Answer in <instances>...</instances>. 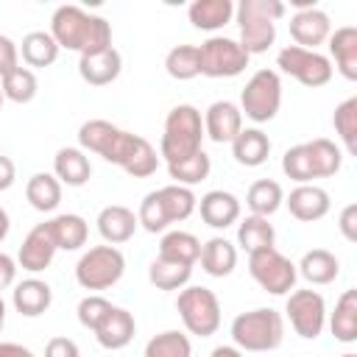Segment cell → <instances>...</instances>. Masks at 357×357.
<instances>
[{
  "instance_id": "34",
  "label": "cell",
  "mask_w": 357,
  "mask_h": 357,
  "mask_svg": "<svg viewBox=\"0 0 357 357\" xmlns=\"http://www.w3.org/2000/svg\"><path fill=\"white\" fill-rule=\"evenodd\" d=\"M59 45L56 39L50 36V31H31L22 36V45H20V53H22V61L31 67H50L56 59H59Z\"/></svg>"
},
{
  "instance_id": "32",
  "label": "cell",
  "mask_w": 357,
  "mask_h": 357,
  "mask_svg": "<svg viewBox=\"0 0 357 357\" xmlns=\"http://www.w3.org/2000/svg\"><path fill=\"white\" fill-rule=\"evenodd\" d=\"M237 245L248 254L262 251V248H273L276 245V231L273 223H268V218L259 215H248L237 223Z\"/></svg>"
},
{
  "instance_id": "43",
  "label": "cell",
  "mask_w": 357,
  "mask_h": 357,
  "mask_svg": "<svg viewBox=\"0 0 357 357\" xmlns=\"http://www.w3.org/2000/svg\"><path fill=\"white\" fill-rule=\"evenodd\" d=\"M332 126L349 153H357V98H346L343 103L335 106Z\"/></svg>"
},
{
  "instance_id": "57",
  "label": "cell",
  "mask_w": 357,
  "mask_h": 357,
  "mask_svg": "<svg viewBox=\"0 0 357 357\" xmlns=\"http://www.w3.org/2000/svg\"><path fill=\"white\" fill-rule=\"evenodd\" d=\"M3 100H6V98H3V89H0V109H3Z\"/></svg>"
},
{
  "instance_id": "50",
  "label": "cell",
  "mask_w": 357,
  "mask_h": 357,
  "mask_svg": "<svg viewBox=\"0 0 357 357\" xmlns=\"http://www.w3.org/2000/svg\"><path fill=\"white\" fill-rule=\"evenodd\" d=\"M14 279H17V259L0 251V290L11 287Z\"/></svg>"
},
{
  "instance_id": "46",
  "label": "cell",
  "mask_w": 357,
  "mask_h": 357,
  "mask_svg": "<svg viewBox=\"0 0 357 357\" xmlns=\"http://www.w3.org/2000/svg\"><path fill=\"white\" fill-rule=\"evenodd\" d=\"M137 223H139L145 231H151V234H159V231H165V229L170 226L167 218H165V212H162V204H159V198H156V190L142 198L139 212H137Z\"/></svg>"
},
{
  "instance_id": "25",
  "label": "cell",
  "mask_w": 357,
  "mask_h": 357,
  "mask_svg": "<svg viewBox=\"0 0 357 357\" xmlns=\"http://www.w3.org/2000/svg\"><path fill=\"white\" fill-rule=\"evenodd\" d=\"M47 231H50L56 248H61V251H78L81 245H86V237H89L86 220L75 212H64V215L50 218Z\"/></svg>"
},
{
  "instance_id": "20",
  "label": "cell",
  "mask_w": 357,
  "mask_h": 357,
  "mask_svg": "<svg viewBox=\"0 0 357 357\" xmlns=\"http://www.w3.org/2000/svg\"><path fill=\"white\" fill-rule=\"evenodd\" d=\"M120 70H123V56L117 53V47H106L100 53L78 59V75L89 86H106V84L117 81Z\"/></svg>"
},
{
  "instance_id": "55",
  "label": "cell",
  "mask_w": 357,
  "mask_h": 357,
  "mask_svg": "<svg viewBox=\"0 0 357 357\" xmlns=\"http://www.w3.org/2000/svg\"><path fill=\"white\" fill-rule=\"evenodd\" d=\"M3 324H6V301L0 298V329H3Z\"/></svg>"
},
{
  "instance_id": "16",
  "label": "cell",
  "mask_w": 357,
  "mask_h": 357,
  "mask_svg": "<svg viewBox=\"0 0 357 357\" xmlns=\"http://www.w3.org/2000/svg\"><path fill=\"white\" fill-rule=\"evenodd\" d=\"M284 204H287L290 215L296 220H301V223L321 220L329 212V206H332L329 192L324 187H318V184H298L296 190H290V195L284 198Z\"/></svg>"
},
{
  "instance_id": "27",
  "label": "cell",
  "mask_w": 357,
  "mask_h": 357,
  "mask_svg": "<svg viewBox=\"0 0 357 357\" xmlns=\"http://www.w3.org/2000/svg\"><path fill=\"white\" fill-rule=\"evenodd\" d=\"M198 259H201V268L209 276L223 279L237 265V245L231 240H226V237H212V240H206L201 245V257Z\"/></svg>"
},
{
  "instance_id": "31",
  "label": "cell",
  "mask_w": 357,
  "mask_h": 357,
  "mask_svg": "<svg viewBox=\"0 0 357 357\" xmlns=\"http://www.w3.org/2000/svg\"><path fill=\"white\" fill-rule=\"evenodd\" d=\"M329 329L335 340L340 343H354L357 340V290L349 287L335 304V312L329 315Z\"/></svg>"
},
{
  "instance_id": "10",
  "label": "cell",
  "mask_w": 357,
  "mask_h": 357,
  "mask_svg": "<svg viewBox=\"0 0 357 357\" xmlns=\"http://www.w3.org/2000/svg\"><path fill=\"white\" fill-rule=\"evenodd\" d=\"M276 67H279L284 75L296 78L301 86H310V89L326 86V84L332 81V75H335L329 56H324V53H318V50H304V47H298V45L282 47L279 56H276Z\"/></svg>"
},
{
  "instance_id": "40",
  "label": "cell",
  "mask_w": 357,
  "mask_h": 357,
  "mask_svg": "<svg viewBox=\"0 0 357 357\" xmlns=\"http://www.w3.org/2000/svg\"><path fill=\"white\" fill-rule=\"evenodd\" d=\"M212 170V159L206 156V151H198L181 162H170L167 165V173L173 178V184H181V187H192V184H201Z\"/></svg>"
},
{
  "instance_id": "53",
  "label": "cell",
  "mask_w": 357,
  "mask_h": 357,
  "mask_svg": "<svg viewBox=\"0 0 357 357\" xmlns=\"http://www.w3.org/2000/svg\"><path fill=\"white\" fill-rule=\"evenodd\" d=\"M209 357H245V354L237 346H215Z\"/></svg>"
},
{
  "instance_id": "35",
  "label": "cell",
  "mask_w": 357,
  "mask_h": 357,
  "mask_svg": "<svg viewBox=\"0 0 357 357\" xmlns=\"http://www.w3.org/2000/svg\"><path fill=\"white\" fill-rule=\"evenodd\" d=\"M284 201V192L279 187V181L273 178H259L248 187L245 192V204L251 209V215H259V218H271Z\"/></svg>"
},
{
  "instance_id": "42",
  "label": "cell",
  "mask_w": 357,
  "mask_h": 357,
  "mask_svg": "<svg viewBox=\"0 0 357 357\" xmlns=\"http://www.w3.org/2000/svg\"><path fill=\"white\" fill-rule=\"evenodd\" d=\"M0 89H3V98L14 100V103H31V100L36 98L39 81H36L33 70H28V67H14L6 78H0Z\"/></svg>"
},
{
  "instance_id": "8",
  "label": "cell",
  "mask_w": 357,
  "mask_h": 357,
  "mask_svg": "<svg viewBox=\"0 0 357 357\" xmlns=\"http://www.w3.org/2000/svg\"><path fill=\"white\" fill-rule=\"evenodd\" d=\"M103 159L109 162V165H117V167H123L128 176H134V178H148V176H153L156 173V167H159V156H156V148L145 139V137H139V134H131V131H117V137L112 139V145H109V151L103 153Z\"/></svg>"
},
{
  "instance_id": "4",
  "label": "cell",
  "mask_w": 357,
  "mask_h": 357,
  "mask_svg": "<svg viewBox=\"0 0 357 357\" xmlns=\"http://www.w3.org/2000/svg\"><path fill=\"white\" fill-rule=\"evenodd\" d=\"M231 340L243 354L273 351L284 340V318L273 307H257V310L240 312L231 321Z\"/></svg>"
},
{
  "instance_id": "11",
  "label": "cell",
  "mask_w": 357,
  "mask_h": 357,
  "mask_svg": "<svg viewBox=\"0 0 357 357\" xmlns=\"http://www.w3.org/2000/svg\"><path fill=\"white\" fill-rule=\"evenodd\" d=\"M198 50H201V75L206 78H234L245 73L251 59L243 50V45L229 36H209L204 45H198Z\"/></svg>"
},
{
  "instance_id": "6",
  "label": "cell",
  "mask_w": 357,
  "mask_h": 357,
  "mask_svg": "<svg viewBox=\"0 0 357 357\" xmlns=\"http://www.w3.org/2000/svg\"><path fill=\"white\" fill-rule=\"evenodd\" d=\"M126 273V257L117 245H92L75 262V282L84 290H109Z\"/></svg>"
},
{
  "instance_id": "26",
  "label": "cell",
  "mask_w": 357,
  "mask_h": 357,
  "mask_svg": "<svg viewBox=\"0 0 357 357\" xmlns=\"http://www.w3.org/2000/svg\"><path fill=\"white\" fill-rule=\"evenodd\" d=\"M187 17L192 28L198 31H220L223 25L231 22L234 17V3L231 0H192L187 8Z\"/></svg>"
},
{
  "instance_id": "44",
  "label": "cell",
  "mask_w": 357,
  "mask_h": 357,
  "mask_svg": "<svg viewBox=\"0 0 357 357\" xmlns=\"http://www.w3.org/2000/svg\"><path fill=\"white\" fill-rule=\"evenodd\" d=\"M282 170L287 178L298 181V184H312L315 178V170H312V162H310V153H307V145H293L284 151L282 156Z\"/></svg>"
},
{
  "instance_id": "22",
  "label": "cell",
  "mask_w": 357,
  "mask_h": 357,
  "mask_svg": "<svg viewBox=\"0 0 357 357\" xmlns=\"http://www.w3.org/2000/svg\"><path fill=\"white\" fill-rule=\"evenodd\" d=\"M53 176L67 187H84L92 176V165L86 151L81 148H59L53 156Z\"/></svg>"
},
{
  "instance_id": "24",
  "label": "cell",
  "mask_w": 357,
  "mask_h": 357,
  "mask_svg": "<svg viewBox=\"0 0 357 357\" xmlns=\"http://www.w3.org/2000/svg\"><path fill=\"white\" fill-rule=\"evenodd\" d=\"M271 153V139L262 128H243L234 139H231V156L237 165L243 167H259L268 162Z\"/></svg>"
},
{
  "instance_id": "38",
  "label": "cell",
  "mask_w": 357,
  "mask_h": 357,
  "mask_svg": "<svg viewBox=\"0 0 357 357\" xmlns=\"http://www.w3.org/2000/svg\"><path fill=\"white\" fill-rule=\"evenodd\" d=\"M190 276H192L190 265L170 262V259H162V257H156L148 268V279L156 290H181V287H187Z\"/></svg>"
},
{
  "instance_id": "9",
  "label": "cell",
  "mask_w": 357,
  "mask_h": 357,
  "mask_svg": "<svg viewBox=\"0 0 357 357\" xmlns=\"http://www.w3.org/2000/svg\"><path fill=\"white\" fill-rule=\"evenodd\" d=\"M248 273L271 296H287L298 279L296 265L282 251H276V245L248 254Z\"/></svg>"
},
{
  "instance_id": "5",
  "label": "cell",
  "mask_w": 357,
  "mask_h": 357,
  "mask_svg": "<svg viewBox=\"0 0 357 357\" xmlns=\"http://www.w3.org/2000/svg\"><path fill=\"white\" fill-rule=\"evenodd\" d=\"M176 310H178L184 329L195 337H209L220 329V301L204 284L181 287V293L176 298Z\"/></svg>"
},
{
  "instance_id": "12",
  "label": "cell",
  "mask_w": 357,
  "mask_h": 357,
  "mask_svg": "<svg viewBox=\"0 0 357 357\" xmlns=\"http://www.w3.org/2000/svg\"><path fill=\"white\" fill-rule=\"evenodd\" d=\"M284 312L298 337L315 340L326 326V301L318 290H290Z\"/></svg>"
},
{
  "instance_id": "45",
  "label": "cell",
  "mask_w": 357,
  "mask_h": 357,
  "mask_svg": "<svg viewBox=\"0 0 357 357\" xmlns=\"http://www.w3.org/2000/svg\"><path fill=\"white\" fill-rule=\"evenodd\" d=\"M114 307H112V301H106L103 296H98V293H92V296H86V298H81L78 301V324L84 326V329H98L106 318H109V312H112Z\"/></svg>"
},
{
  "instance_id": "51",
  "label": "cell",
  "mask_w": 357,
  "mask_h": 357,
  "mask_svg": "<svg viewBox=\"0 0 357 357\" xmlns=\"http://www.w3.org/2000/svg\"><path fill=\"white\" fill-rule=\"evenodd\" d=\"M17 178V167L8 156H0V192H6Z\"/></svg>"
},
{
  "instance_id": "19",
  "label": "cell",
  "mask_w": 357,
  "mask_h": 357,
  "mask_svg": "<svg viewBox=\"0 0 357 357\" xmlns=\"http://www.w3.org/2000/svg\"><path fill=\"white\" fill-rule=\"evenodd\" d=\"M11 304H14V310H17L20 315H25V318H39V315L47 312V307L53 304V290H50V284H47L45 279L31 276V279H22V282L14 284V290H11Z\"/></svg>"
},
{
  "instance_id": "48",
  "label": "cell",
  "mask_w": 357,
  "mask_h": 357,
  "mask_svg": "<svg viewBox=\"0 0 357 357\" xmlns=\"http://www.w3.org/2000/svg\"><path fill=\"white\" fill-rule=\"evenodd\" d=\"M14 67H20V47L0 33V78H6Z\"/></svg>"
},
{
  "instance_id": "23",
  "label": "cell",
  "mask_w": 357,
  "mask_h": 357,
  "mask_svg": "<svg viewBox=\"0 0 357 357\" xmlns=\"http://www.w3.org/2000/svg\"><path fill=\"white\" fill-rule=\"evenodd\" d=\"M134 332H137V324H134V315L123 307H114L109 312V318L95 329V337L103 349L109 351H117V349H126L131 340H134Z\"/></svg>"
},
{
  "instance_id": "36",
  "label": "cell",
  "mask_w": 357,
  "mask_h": 357,
  "mask_svg": "<svg viewBox=\"0 0 357 357\" xmlns=\"http://www.w3.org/2000/svg\"><path fill=\"white\" fill-rule=\"evenodd\" d=\"M165 70L176 81H190L201 75V50L198 45H176L165 56Z\"/></svg>"
},
{
  "instance_id": "7",
  "label": "cell",
  "mask_w": 357,
  "mask_h": 357,
  "mask_svg": "<svg viewBox=\"0 0 357 357\" xmlns=\"http://www.w3.org/2000/svg\"><path fill=\"white\" fill-rule=\"evenodd\" d=\"M282 106V78L276 70H257L243 92H240V112L254 123H268L279 114Z\"/></svg>"
},
{
  "instance_id": "37",
  "label": "cell",
  "mask_w": 357,
  "mask_h": 357,
  "mask_svg": "<svg viewBox=\"0 0 357 357\" xmlns=\"http://www.w3.org/2000/svg\"><path fill=\"white\" fill-rule=\"evenodd\" d=\"M307 145V153H310V162H312V170H315V178H329L340 170L343 165V151L326 139V137H318L312 142H304Z\"/></svg>"
},
{
  "instance_id": "47",
  "label": "cell",
  "mask_w": 357,
  "mask_h": 357,
  "mask_svg": "<svg viewBox=\"0 0 357 357\" xmlns=\"http://www.w3.org/2000/svg\"><path fill=\"white\" fill-rule=\"evenodd\" d=\"M45 357H81V349L73 337H64V335H56L47 340L45 346Z\"/></svg>"
},
{
  "instance_id": "21",
  "label": "cell",
  "mask_w": 357,
  "mask_h": 357,
  "mask_svg": "<svg viewBox=\"0 0 357 357\" xmlns=\"http://www.w3.org/2000/svg\"><path fill=\"white\" fill-rule=\"evenodd\" d=\"M326 42H329V53L335 59L332 70H337L346 81H357V28L354 25L335 28V33H329Z\"/></svg>"
},
{
  "instance_id": "28",
  "label": "cell",
  "mask_w": 357,
  "mask_h": 357,
  "mask_svg": "<svg viewBox=\"0 0 357 357\" xmlns=\"http://www.w3.org/2000/svg\"><path fill=\"white\" fill-rule=\"evenodd\" d=\"M296 271L310 284H329L340 273V259L332 251H326V248H312V251H307L301 257V262L296 265Z\"/></svg>"
},
{
  "instance_id": "14",
  "label": "cell",
  "mask_w": 357,
  "mask_h": 357,
  "mask_svg": "<svg viewBox=\"0 0 357 357\" xmlns=\"http://www.w3.org/2000/svg\"><path fill=\"white\" fill-rule=\"evenodd\" d=\"M201 117H204V137H209L218 145L231 142L243 131V112L231 100H215Z\"/></svg>"
},
{
  "instance_id": "49",
  "label": "cell",
  "mask_w": 357,
  "mask_h": 357,
  "mask_svg": "<svg viewBox=\"0 0 357 357\" xmlns=\"http://www.w3.org/2000/svg\"><path fill=\"white\" fill-rule=\"evenodd\" d=\"M337 226H340V234H343L349 243H357V204L343 206Z\"/></svg>"
},
{
  "instance_id": "18",
  "label": "cell",
  "mask_w": 357,
  "mask_h": 357,
  "mask_svg": "<svg viewBox=\"0 0 357 357\" xmlns=\"http://www.w3.org/2000/svg\"><path fill=\"white\" fill-rule=\"evenodd\" d=\"M98 231L100 237L106 240V245H120V243H128L137 231V215L123 206V204H109L98 212Z\"/></svg>"
},
{
  "instance_id": "56",
  "label": "cell",
  "mask_w": 357,
  "mask_h": 357,
  "mask_svg": "<svg viewBox=\"0 0 357 357\" xmlns=\"http://www.w3.org/2000/svg\"><path fill=\"white\" fill-rule=\"evenodd\" d=\"M340 357H357V354H354V351H346V354H340Z\"/></svg>"
},
{
  "instance_id": "15",
  "label": "cell",
  "mask_w": 357,
  "mask_h": 357,
  "mask_svg": "<svg viewBox=\"0 0 357 357\" xmlns=\"http://www.w3.org/2000/svg\"><path fill=\"white\" fill-rule=\"evenodd\" d=\"M329 33H332L329 14L321 11L318 6L307 8V11H296L290 17V36L304 50H318V45H324L329 39Z\"/></svg>"
},
{
  "instance_id": "30",
  "label": "cell",
  "mask_w": 357,
  "mask_h": 357,
  "mask_svg": "<svg viewBox=\"0 0 357 357\" xmlns=\"http://www.w3.org/2000/svg\"><path fill=\"white\" fill-rule=\"evenodd\" d=\"M159 257L170 259V262H181V265H195L201 257V240L190 231H165V237L159 240Z\"/></svg>"
},
{
  "instance_id": "13",
  "label": "cell",
  "mask_w": 357,
  "mask_h": 357,
  "mask_svg": "<svg viewBox=\"0 0 357 357\" xmlns=\"http://www.w3.org/2000/svg\"><path fill=\"white\" fill-rule=\"evenodd\" d=\"M56 251L59 248H56V243H53V237L47 231V223H36L25 234V240H22V245L17 251V265L22 271H28V273H39V271L50 268Z\"/></svg>"
},
{
  "instance_id": "41",
  "label": "cell",
  "mask_w": 357,
  "mask_h": 357,
  "mask_svg": "<svg viewBox=\"0 0 357 357\" xmlns=\"http://www.w3.org/2000/svg\"><path fill=\"white\" fill-rule=\"evenodd\" d=\"M117 126L109 123V120H86L81 128H78V145L81 151H89V153H98L103 156L112 145V139L117 137Z\"/></svg>"
},
{
  "instance_id": "52",
  "label": "cell",
  "mask_w": 357,
  "mask_h": 357,
  "mask_svg": "<svg viewBox=\"0 0 357 357\" xmlns=\"http://www.w3.org/2000/svg\"><path fill=\"white\" fill-rule=\"evenodd\" d=\"M0 357H36L28 346L22 343H11V340H3L0 343Z\"/></svg>"
},
{
  "instance_id": "17",
  "label": "cell",
  "mask_w": 357,
  "mask_h": 357,
  "mask_svg": "<svg viewBox=\"0 0 357 357\" xmlns=\"http://www.w3.org/2000/svg\"><path fill=\"white\" fill-rule=\"evenodd\" d=\"M198 212H201V220L206 226L229 229V226H234L240 220V201L229 190H209L206 195H201Z\"/></svg>"
},
{
  "instance_id": "29",
  "label": "cell",
  "mask_w": 357,
  "mask_h": 357,
  "mask_svg": "<svg viewBox=\"0 0 357 357\" xmlns=\"http://www.w3.org/2000/svg\"><path fill=\"white\" fill-rule=\"evenodd\" d=\"M156 198L162 204V212H165L167 223H181V220H187L198 209V198H195L192 187L167 184V187H159L156 190Z\"/></svg>"
},
{
  "instance_id": "33",
  "label": "cell",
  "mask_w": 357,
  "mask_h": 357,
  "mask_svg": "<svg viewBox=\"0 0 357 357\" xmlns=\"http://www.w3.org/2000/svg\"><path fill=\"white\" fill-rule=\"evenodd\" d=\"M25 198L36 212H53L61 204V181L53 173H33L25 184Z\"/></svg>"
},
{
  "instance_id": "2",
  "label": "cell",
  "mask_w": 357,
  "mask_h": 357,
  "mask_svg": "<svg viewBox=\"0 0 357 357\" xmlns=\"http://www.w3.org/2000/svg\"><path fill=\"white\" fill-rule=\"evenodd\" d=\"M204 142V117L192 103H178L165 117V131L159 142V156L170 162H181L198 151Z\"/></svg>"
},
{
  "instance_id": "54",
  "label": "cell",
  "mask_w": 357,
  "mask_h": 357,
  "mask_svg": "<svg viewBox=\"0 0 357 357\" xmlns=\"http://www.w3.org/2000/svg\"><path fill=\"white\" fill-rule=\"evenodd\" d=\"M8 229H11V220H8V212L0 206V243L8 237Z\"/></svg>"
},
{
  "instance_id": "3",
  "label": "cell",
  "mask_w": 357,
  "mask_h": 357,
  "mask_svg": "<svg viewBox=\"0 0 357 357\" xmlns=\"http://www.w3.org/2000/svg\"><path fill=\"white\" fill-rule=\"evenodd\" d=\"M284 3L279 0H243L234 6L240 25V45L248 56L265 53L276 42V20L284 17Z\"/></svg>"
},
{
  "instance_id": "39",
  "label": "cell",
  "mask_w": 357,
  "mask_h": 357,
  "mask_svg": "<svg viewBox=\"0 0 357 357\" xmlns=\"http://www.w3.org/2000/svg\"><path fill=\"white\" fill-rule=\"evenodd\" d=\"M142 357H192V343L178 329H165L145 343Z\"/></svg>"
},
{
  "instance_id": "1",
  "label": "cell",
  "mask_w": 357,
  "mask_h": 357,
  "mask_svg": "<svg viewBox=\"0 0 357 357\" xmlns=\"http://www.w3.org/2000/svg\"><path fill=\"white\" fill-rule=\"evenodd\" d=\"M50 36L59 47L81 56L112 47V25L100 14H89L81 6H59L50 17Z\"/></svg>"
}]
</instances>
